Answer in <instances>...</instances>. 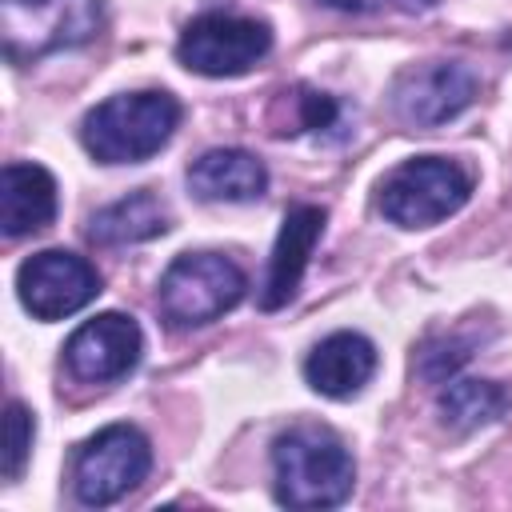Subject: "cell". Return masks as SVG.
Returning <instances> with one entry per match:
<instances>
[{
    "label": "cell",
    "instance_id": "obj_1",
    "mask_svg": "<svg viewBox=\"0 0 512 512\" xmlns=\"http://www.w3.org/2000/svg\"><path fill=\"white\" fill-rule=\"evenodd\" d=\"M356 464L324 424H292L272 440V488L288 508H336L352 496Z\"/></svg>",
    "mask_w": 512,
    "mask_h": 512
},
{
    "label": "cell",
    "instance_id": "obj_2",
    "mask_svg": "<svg viewBox=\"0 0 512 512\" xmlns=\"http://www.w3.org/2000/svg\"><path fill=\"white\" fill-rule=\"evenodd\" d=\"M176 124H180L176 96L156 92V88L120 92L84 116L80 140H84L88 156H96L100 164H140L172 140Z\"/></svg>",
    "mask_w": 512,
    "mask_h": 512
},
{
    "label": "cell",
    "instance_id": "obj_3",
    "mask_svg": "<svg viewBox=\"0 0 512 512\" xmlns=\"http://www.w3.org/2000/svg\"><path fill=\"white\" fill-rule=\"evenodd\" d=\"M472 196V172L448 156H412L380 184V212L396 228H432Z\"/></svg>",
    "mask_w": 512,
    "mask_h": 512
},
{
    "label": "cell",
    "instance_id": "obj_4",
    "mask_svg": "<svg viewBox=\"0 0 512 512\" xmlns=\"http://www.w3.org/2000/svg\"><path fill=\"white\" fill-rule=\"evenodd\" d=\"M244 272L220 252H184L160 276V316L172 328H200L244 300Z\"/></svg>",
    "mask_w": 512,
    "mask_h": 512
},
{
    "label": "cell",
    "instance_id": "obj_5",
    "mask_svg": "<svg viewBox=\"0 0 512 512\" xmlns=\"http://www.w3.org/2000/svg\"><path fill=\"white\" fill-rule=\"evenodd\" d=\"M152 468V444L132 424H108L76 448L72 460V492L88 508L116 504L128 496Z\"/></svg>",
    "mask_w": 512,
    "mask_h": 512
},
{
    "label": "cell",
    "instance_id": "obj_6",
    "mask_svg": "<svg viewBox=\"0 0 512 512\" xmlns=\"http://www.w3.org/2000/svg\"><path fill=\"white\" fill-rule=\"evenodd\" d=\"M268 52H272V28L264 20L232 16V12H204L188 20L176 44L180 64L212 80L252 72Z\"/></svg>",
    "mask_w": 512,
    "mask_h": 512
},
{
    "label": "cell",
    "instance_id": "obj_7",
    "mask_svg": "<svg viewBox=\"0 0 512 512\" xmlns=\"http://www.w3.org/2000/svg\"><path fill=\"white\" fill-rule=\"evenodd\" d=\"M16 296L36 320H64L100 296V272L76 252L44 248L20 264Z\"/></svg>",
    "mask_w": 512,
    "mask_h": 512
},
{
    "label": "cell",
    "instance_id": "obj_8",
    "mask_svg": "<svg viewBox=\"0 0 512 512\" xmlns=\"http://www.w3.org/2000/svg\"><path fill=\"white\" fill-rule=\"evenodd\" d=\"M476 92H480V84H476L472 68H464L456 60H428V64H412L396 76L392 108L404 124L440 128V124L456 120L464 108H472Z\"/></svg>",
    "mask_w": 512,
    "mask_h": 512
},
{
    "label": "cell",
    "instance_id": "obj_9",
    "mask_svg": "<svg viewBox=\"0 0 512 512\" xmlns=\"http://www.w3.org/2000/svg\"><path fill=\"white\" fill-rule=\"evenodd\" d=\"M140 352H144L140 324L124 312H100L68 336L64 364L84 384H112L140 364Z\"/></svg>",
    "mask_w": 512,
    "mask_h": 512
},
{
    "label": "cell",
    "instance_id": "obj_10",
    "mask_svg": "<svg viewBox=\"0 0 512 512\" xmlns=\"http://www.w3.org/2000/svg\"><path fill=\"white\" fill-rule=\"evenodd\" d=\"M320 236H324V208L296 204V208L284 212L280 236H276L272 256H268L264 292H260V308L264 312H276L296 296V288L304 280V268H308V256H312Z\"/></svg>",
    "mask_w": 512,
    "mask_h": 512
},
{
    "label": "cell",
    "instance_id": "obj_11",
    "mask_svg": "<svg viewBox=\"0 0 512 512\" xmlns=\"http://www.w3.org/2000/svg\"><path fill=\"white\" fill-rule=\"evenodd\" d=\"M376 372V348L360 332H332L324 336L308 360H304V380L312 392L328 400H348L356 396Z\"/></svg>",
    "mask_w": 512,
    "mask_h": 512
},
{
    "label": "cell",
    "instance_id": "obj_12",
    "mask_svg": "<svg viewBox=\"0 0 512 512\" xmlns=\"http://www.w3.org/2000/svg\"><path fill=\"white\" fill-rule=\"evenodd\" d=\"M268 188V168L244 148H212L188 164V192L204 204H252Z\"/></svg>",
    "mask_w": 512,
    "mask_h": 512
},
{
    "label": "cell",
    "instance_id": "obj_13",
    "mask_svg": "<svg viewBox=\"0 0 512 512\" xmlns=\"http://www.w3.org/2000/svg\"><path fill=\"white\" fill-rule=\"evenodd\" d=\"M56 220V180L40 164H4L0 176V232L8 240L32 236Z\"/></svg>",
    "mask_w": 512,
    "mask_h": 512
},
{
    "label": "cell",
    "instance_id": "obj_14",
    "mask_svg": "<svg viewBox=\"0 0 512 512\" xmlns=\"http://www.w3.org/2000/svg\"><path fill=\"white\" fill-rule=\"evenodd\" d=\"M172 224L164 200L148 188H136L112 204H104L100 212H92L88 220V236L104 248H120V244H140L152 236H164Z\"/></svg>",
    "mask_w": 512,
    "mask_h": 512
},
{
    "label": "cell",
    "instance_id": "obj_15",
    "mask_svg": "<svg viewBox=\"0 0 512 512\" xmlns=\"http://www.w3.org/2000/svg\"><path fill=\"white\" fill-rule=\"evenodd\" d=\"M508 408V392L496 380H444L440 388V416L456 432L484 428L500 420Z\"/></svg>",
    "mask_w": 512,
    "mask_h": 512
},
{
    "label": "cell",
    "instance_id": "obj_16",
    "mask_svg": "<svg viewBox=\"0 0 512 512\" xmlns=\"http://www.w3.org/2000/svg\"><path fill=\"white\" fill-rule=\"evenodd\" d=\"M4 436H8V448H4V480H20V472H24V464H28V452H32V436H36L32 412H28L20 400L8 404Z\"/></svg>",
    "mask_w": 512,
    "mask_h": 512
},
{
    "label": "cell",
    "instance_id": "obj_17",
    "mask_svg": "<svg viewBox=\"0 0 512 512\" xmlns=\"http://www.w3.org/2000/svg\"><path fill=\"white\" fill-rule=\"evenodd\" d=\"M296 108H300V128H328V124L336 120L332 96L312 92V88H300V92H296Z\"/></svg>",
    "mask_w": 512,
    "mask_h": 512
},
{
    "label": "cell",
    "instance_id": "obj_18",
    "mask_svg": "<svg viewBox=\"0 0 512 512\" xmlns=\"http://www.w3.org/2000/svg\"><path fill=\"white\" fill-rule=\"evenodd\" d=\"M320 4H328L336 12H376L384 0H320Z\"/></svg>",
    "mask_w": 512,
    "mask_h": 512
},
{
    "label": "cell",
    "instance_id": "obj_19",
    "mask_svg": "<svg viewBox=\"0 0 512 512\" xmlns=\"http://www.w3.org/2000/svg\"><path fill=\"white\" fill-rule=\"evenodd\" d=\"M396 4H400L404 12H424V8H432L436 0H396Z\"/></svg>",
    "mask_w": 512,
    "mask_h": 512
},
{
    "label": "cell",
    "instance_id": "obj_20",
    "mask_svg": "<svg viewBox=\"0 0 512 512\" xmlns=\"http://www.w3.org/2000/svg\"><path fill=\"white\" fill-rule=\"evenodd\" d=\"M12 4H44V0H12Z\"/></svg>",
    "mask_w": 512,
    "mask_h": 512
}]
</instances>
